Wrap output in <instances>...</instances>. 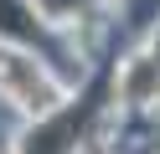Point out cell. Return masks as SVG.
Masks as SVG:
<instances>
[{"label":"cell","instance_id":"1","mask_svg":"<svg viewBox=\"0 0 160 154\" xmlns=\"http://www.w3.org/2000/svg\"><path fill=\"white\" fill-rule=\"evenodd\" d=\"M0 92L11 103H21L26 113H36V118L57 113L67 98V87L47 72V62L26 57V51H11V46H0Z\"/></svg>","mask_w":160,"mask_h":154},{"label":"cell","instance_id":"2","mask_svg":"<svg viewBox=\"0 0 160 154\" xmlns=\"http://www.w3.org/2000/svg\"><path fill=\"white\" fill-rule=\"evenodd\" d=\"M119 98L129 103V108H150V103H160V57H129L124 72H119Z\"/></svg>","mask_w":160,"mask_h":154}]
</instances>
